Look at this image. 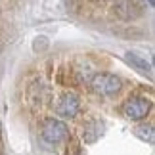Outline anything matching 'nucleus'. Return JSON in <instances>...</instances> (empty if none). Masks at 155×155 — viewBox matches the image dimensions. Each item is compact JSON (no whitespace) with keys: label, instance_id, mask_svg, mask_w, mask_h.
Here are the masks:
<instances>
[{"label":"nucleus","instance_id":"f257e3e1","mask_svg":"<svg viewBox=\"0 0 155 155\" xmlns=\"http://www.w3.org/2000/svg\"><path fill=\"white\" fill-rule=\"evenodd\" d=\"M92 88L100 92L102 96H115V94L123 88V82L119 77L109 75V73H100L92 79Z\"/></svg>","mask_w":155,"mask_h":155},{"label":"nucleus","instance_id":"39448f33","mask_svg":"<svg viewBox=\"0 0 155 155\" xmlns=\"http://www.w3.org/2000/svg\"><path fill=\"white\" fill-rule=\"evenodd\" d=\"M58 113L61 117H75L77 113H79V98L75 96V94H65L61 96L58 104Z\"/></svg>","mask_w":155,"mask_h":155},{"label":"nucleus","instance_id":"1a4fd4ad","mask_svg":"<svg viewBox=\"0 0 155 155\" xmlns=\"http://www.w3.org/2000/svg\"><path fill=\"white\" fill-rule=\"evenodd\" d=\"M147 2H150V4H151V6H153V0H147Z\"/></svg>","mask_w":155,"mask_h":155},{"label":"nucleus","instance_id":"6e6552de","mask_svg":"<svg viewBox=\"0 0 155 155\" xmlns=\"http://www.w3.org/2000/svg\"><path fill=\"white\" fill-rule=\"evenodd\" d=\"M134 134L138 136L140 140L147 142V144H153V140H155L153 127H150V124H140V127H136V128H134Z\"/></svg>","mask_w":155,"mask_h":155},{"label":"nucleus","instance_id":"f03ea898","mask_svg":"<svg viewBox=\"0 0 155 155\" xmlns=\"http://www.w3.org/2000/svg\"><path fill=\"white\" fill-rule=\"evenodd\" d=\"M42 138L48 142V144H59L67 138V127L61 121H56V119H48L42 124Z\"/></svg>","mask_w":155,"mask_h":155},{"label":"nucleus","instance_id":"7ed1b4c3","mask_svg":"<svg viewBox=\"0 0 155 155\" xmlns=\"http://www.w3.org/2000/svg\"><path fill=\"white\" fill-rule=\"evenodd\" d=\"M151 109V104L150 100L146 98H132L128 100L127 104H124V115H127L128 119H132V121H138V119H144L147 113H150Z\"/></svg>","mask_w":155,"mask_h":155},{"label":"nucleus","instance_id":"0eeeda50","mask_svg":"<svg viewBox=\"0 0 155 155\" xmlns=\"http://www.w3.org/2000/svg\"><path fill=\"white\" fill-rule=\"evenodd\" d=\"M102 128H104L102 123H98V121L88 123L86 127H84V140H86V142H94L100 134H102Z\"/></svg>","mask_w":155,"mask_h":155},{"label":"nucleus","instance_id":"423d86ee","mask_svg":"<svg viewBox=\"0 0 155 155\" xmlns=\"http://www.w3.org/2000/svg\"><path fill=\"white\" fill-rule=\"evenodd\" d=\"M127 59H128V61L132 63L138 71H142V73H151V65H150V61H146L144 58H140V56H136V54L128 52V54H127Z\"/></svg>","mask_w":155,"mask_h":155},{"label":"nucleus","instance_id":"20e7f679","mask_svg":"<svg viewBox=\"0 0 155 155\" xmlns=\"http://www.w3.org/2000/svg\"><path fill=\"white\" fill-rule=\"evenodd\" d=\"M113 12L123 21H132L142 15V6L134 0H117L115 6H113Z\"/></svg>","mask_w":155,"mask_h":155}]
</instances>
